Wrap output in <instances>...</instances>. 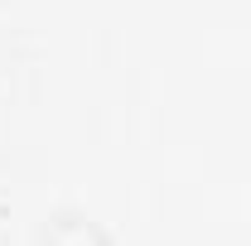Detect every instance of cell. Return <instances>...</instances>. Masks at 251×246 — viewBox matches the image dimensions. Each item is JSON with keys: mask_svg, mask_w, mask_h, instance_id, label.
I'll list each match as a JSON object with an SVG mask.
<instances>
[{"mask_svg": "<svg viewBox=\"0 0 251 246\" xmlns=\"http://www.w3.org/2000/svg\"><path fill=\"white\" fill-rule=\"evenodd\" d=\"M44 246H111V242L87 217H53L49 232H44Z\"/></svg>", "mask_w": 251, "mask_h": 246, "instance_id": "1", "label": "cell"}]
</instances>
